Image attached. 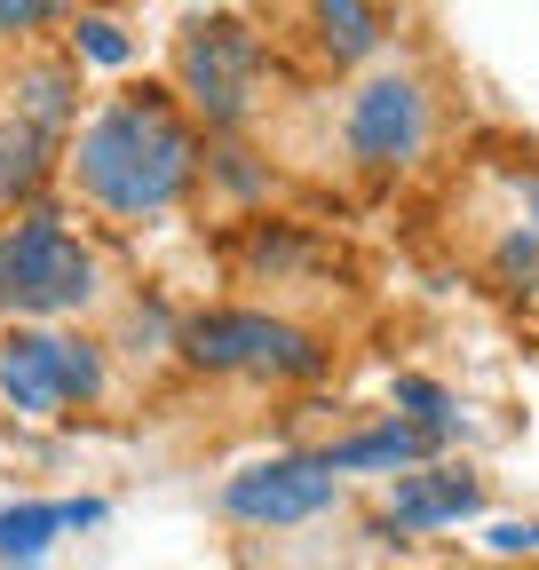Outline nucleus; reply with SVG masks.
Instances as JSON below:
<instances>
[{"instance_id":"ddd939ff","label":"nucleus","mask_w":539,"mask_h":570,"mask_svg":"<svg viewBox=\"0 0 539 570\" xmlns=\"http://www.w3.org/2000/svg\"><path fill=\"white\" fill-rule=\"evenodd\" d=\"M9 111L32 119V127H48V135H72L80 127V63H72V48L17 63L9 71Z\"/></svg>"},{"instance_id":"dca6fc26","label":"nucleus","mask_w":539,"mask_h":570,"mask_svg":"<svg viewBox=\"0 0 539 570\" xmlns=\"http://www.w3.org/2000/svg\"><path fill=\"white\" fill-rule=\"evenodd\" d=\"M72 63H104V71H127L135 63V40L111 24V17H72Z\"/></svg>"},{"instance_id":"aec40b11","label":"nucleus","mask_w":539,"mask_h":570,"mask_svg":"<svg viewBox=\"0 0 539 570\" xmlns=\"http://www.w3.org/2000/svg\"><path fill=\"white\" fill-rule=\"evenodd\" d=\"M190 9H198V17H207V9H223V0H190Z\"/></svg>"},{"instance_id":"2eb2a0df","label":"nucleus","mask_w":539,"mask_h":570,"mask_svg":"<svg viewBox=\"0 0 539 570\" xmlns=\"http://www.w3.org/2000/svg\"><path fill=\"white\" fill-rule=\"evenodd\" d=\"M389 404L413 420V428H429V436H452V420H460L452 389H437L429 373H396V381H389Z\"/></svg>"},{"instance_id":"9d476101","label":"nucleus","mask_w":539,"mask_h":570,"mask_svg":"<svg viewBox=\"0 0 539 570\" xmlns=\"http://www.w3.org/2000/svg\"><path fill=\"white\" fill-rule=\"evenodd\" d=\"M104 523V499H9L0 508V570H40L56 554V539L96 531Z\"/></svg>"},{"instance_id":"a211bd4d","label":"nucleus","mask_w":539,"mask_h":570,"mask_svg":"<svg viewBox=\"0 0 539 570\" xmlns=\"http://www.w3.org/2000/svg\"><path fill=\"white\" fill-rule=\"evenodd\" d=\"M207 175H223L238 198H254V190H270V175L262 167H246V151H207Z\"/></svg>"},{"instance_id":"f3484780","label":"nucleus","mask_w":539,"mask_h":570,"mask_svg":"<svg viewBox=\"0 0 539 570\" xmlns=\"http://www.w3.org/2000/svg\"><path fill=\"white\" fill-rule=\"evenodd\" d=\"M56 17H72V0H0V48H9V40H32V32H48Z\"/></svg>"},{"instance_id":"6e6552de","label":"nucleus","mask_w":539,"mask_h":570,"mask_svg":"<svg viewBox=\"0 0 539 570\" xmlns=\"http://www.w3.org/2000/svg\"><path fill=\"white\" fill-rule=\"evenodd\" d=\"M437 135V111H429V88L413 80V71H373V80L350 96L342 111V142L350 159L373 167V175H404Z\"/></svg>"},{"instance_id":"0eeeda50","label":"nucleus","mask_w":539,"mask_h":570,"mask_svg":"<svg viewBox=\"0 0 539 570\" xmlns=\"http://www.w3.org/2000/svg\"><path fill=\"white\" fill-rule=\"evenodd\" d=\"M325 508H342V475L325 468V452H270L223 475V515L246 531H294L317 523Z\"/></svg>"},{"instance_id":"4468645a","label":"nucleus","mask_w":539,"mask_h":570,"mask_svg":"<svg viewBox=\"0 0 539 570\" xmlns=\"http://www.w3.org/2000/svg\"><path fill=\"white\" fill-rule=\"evenodd\" d=\"M310 32L333 63H365L389 40V9L381 0H310Z\"/></svg>"},{"instance_id":"6ab92c4d","label":"nucleus","mask_w":539,"mask_h":570,"mask_svg":"<svg viewBox=\"0 0 539 570\" xmlns=\"http://www.w3.org/2000/svg\"><path fill=\"white\" fill-rule=\"evenodd\" d=\"M492 547H500V554H539V523H500Z\"/></svg>"},{"instance_id":"f8f14e48","label":"nucleus","mask_w":539,"mask_h":570,"mask_svg":"<svg viewBox=\"0 0 539 570\" xmlns=\"http://www.w3.org/2000/svg\"><path fill=\"white\" fill-rule=\"evenodd\" d=\"M444 436H429V428H413V420H373V428H350V436H333V444H317L325 452V468L333 475H365V468H389V475H404V468H421L429 452H437Z\"/></svg>"},{"instance_id":"7ed1b4c3","label":"nucleus","mask_w":539,"mask_h":570,"mask_svg":"<svg viewBox=\"0 0 539 570\" xmlns=\"http://www.w3.org/2000/svg\"><path fill=\"white\" fill-rule=\"evenodd\" d=\"M175 356L207 381H317L333 365V348L278 317V309H246V302H223V309H190L175 325Z\"/></svg>"},{"instance_id":"39448f33","label":"nucleus","mask_w":539,"mask_h":570,"mask_svg":"<svg viewBox=\"0 0 539 570\" xmlns=\"http://www.w3.org/2000/svg\"><path fill=\"white\" fill-rule=\"evenodd\" d=\"M104 389H111V356L96 333L9 325V341H0V404L17 420H63L80 404H104Z\"/></svg>"},{"instance_id":"f03ea898","label":"nucleus","mask_w":539,"mask_h":570,"mask_svg":"<svg viewBox=\"0 0 539 570\" xmlns=\"http://www.w3.org/2000/svg\"><path fill=\"white\" fill-rule=\"evenodd\" d=\"M104 302V254L72 230L63 206H24L0 223V317L9 325H63Z\"/></svg>"},{"instance_id":"9b49d317","label":"nucleus","mask_w":539,"mask_h":570,"mask_svg":"<svg viewBox=\"0 0 539 570\" xmlns=\"http://www.w3.org/2000/svg\"><path fill=\"white\" fill-rule=\"evenodd\" d=\"M56 159H63V135L32 127V119H17V111L0 119V223L48 198V183H56Z\"/></svg>"},{"instance_id":"1a4fd4ad","label":"nucleus","mask_w":539,"mask_h":570,"mask_svg":"<svg viewBox=\"0 0 539 570\" xmlns=\"http://www.w3.org/2000/svg\"><path fill=\"white\" fill-rule=\"evenodd\" d=\"M484 475L477 468H452V460H421V468H404L389 483V531H452L468 515H484Z\"/></svg>"},{"instance_id":"20e7f679","label":"nucleus","mask_w":539,"mask_h":570,"mask_svg":"<svg viewBox=\"0 0 539 570\" xmlns=\"http://www.w3.org/2000/svg\"><path fill=\"white\" fill-rule=\"evenodd\" d=\"M254 96H262V32L246 17H190L175 32V104L190 111L198 135H231L254 119Z\"/></svg>"},{"instance_id":"423d86ee","label":"nucleus","mask_w":539,"mask_h":570,"mask_svg":"<svg viewBox=\"0 0 539 570\" xmlns=\"http://www.w3.org/2000/svg\"><path fill=\"white\" fill-rule=\"evenodd\" d=\"M460 214L477 223V262L500 294L539 302V167L531 159H500L468 183Z\"/></svg>"},{"instance_id":"f257e3e1","label":"nucleus","mask_w":539,"mask_h":570,"mask_svg":"<svg viewBox=\"0 0 539 570\" xmlns=\"http://www.w3.org/2000/svg\"><path fill=\"white\" fill-rule=\"evenodd\" d=\"M198 167H207V135L190 127V111L159 80L104 96L96 111H80L72 142H63V183L104 223H159V214H175L190 198Z\"/></svg>"}]
</instances>
